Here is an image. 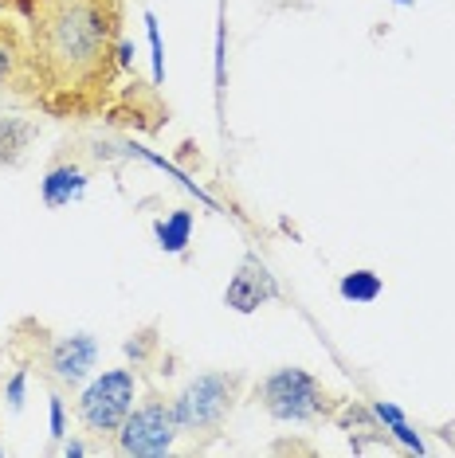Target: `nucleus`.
Here are the masks:
<instances>
[{"label":"nucleus","mask_w":455,"mask_h":458,"mask_svg":"<svg viewBox=\"0 0 455 458\" xmlns=\"http://www.w3.org/2000/svg\"><path fill=\"white\" fill-rule=\"evenodd\" d=\"M240 392H244V372H201V377H193L173 400L181 435H189V439L216 435L228 423V415L236 411Z\"/></svg>","instance_id":"1"},{"label":"nucleus","mask_w":455,"mask_h":458,"mask_svg":"<svg viewBox=\"0 0 455 458\" xmlns=\"http://www.w3.org/2000/svg\"><path fill=\"white\" fill-rule=\"evenodd\" d=\"M255 395L275 423H314L334 411V395L322 388V380L310 377L306 369H291V364L267 372Z\"/></svg>","instance_id":"2"},{"label":"nucleus","mask_w":455,"mask_h":458,"mask_svg":"<svg viewBox=\"0 0 455 458\" xmlns=\"http://www.w3.org/2000/svg\"><path fill=\"white\" fill-rule=\"evenodd\" d=\"M107 44V24H102L95 4H67L47 28V59L64 71H87Z\"/></svg>","instance_id":"3"},{"label":"nucleus","mask_w":455,"mask_h":458,"mask_svg":"<svg viewBox=\"0 0 455 458\" xmlns=\"http://www.w3.org/2000/svg\"><path fill=\"white\" fill-rule=\"evenodd\" d=\"M133 400H138V377H133V369H107L82 384L75 415L90 435H114L133 411Z\"/></svg>","instance_id":"4"},{"label":"nucleus","mask_w":455,"mask_h":458,"mask_svg":"<svg viewBox=\"0 0 455 458\" xmlns=\"http://www.w3.org/2000/svg\"><path fill=\"white\" fill-rule=\"evenodd\" d=\"M181 427L173 415V403L165 400H146L142 408H133L126 415V423L114 431V451L126 458H165L177 446Z\"/></svg>","instance_id":"5"},{"label":"nucleus","mask_w":455,"mask_h":458,"mask_svg":"<svg viewBox=\"0 0 455 458\" xmlns=\"http://www.w3.org/2000/svg\"><path fill=\"white\" fill-rule=\"evenodd\" d=\"M99 364V341L90 333H67L47 349V377L59 388H82L95 377Z\"/></svg>","instance_id":"6"},{"label":"nucleus","mask_w":455,"mask_h":458,"mask_svg":"<svg viewBox=\"0 0 455 458\" xmlns=\"http://www.w3.org/2000/svg\"><path fill=\"white\" fill-rule=\"evenodd\" d=\"M279 298V283L275 275L267 270V263L260 255H244L240 267H236L232 283L224 290V306L236 310V314H255L260 306Z\"/></svg>","instance_id":"7"},{"label":"nucleus","mask_w":455,"mask_h":458,"mask_svg":"<svg viewBox=\"0 0 455 458\" xmlns=\"http://www.w3.org/2000/svg\"><path fill=\"white\" fill-rule=\"evenodd\" d=\"M87 184H90L87 169H79L75 161H56V165H51V169L44 173V181H39V200H44L51 212H59V208L82 200Z\"/></svg>","instance_id":"8"},{"label":"nucleus","mask_w":455,"mask_h":458,"mask_svg":"<svg viewBox=\"0 0 455 458\" xmlns=\"http://www.w3.org/2000/svg\"><path fill=\"white\" fill-rule=\"evenodd\" d=\"M39 138V126L28 118H0V165H20L28 145Z\"/></svg>","instance_id":"9"},{"label":"nucleus","mask_w":455,"mask_h":458,"mask_svg":"<svg viewBox=\"0 0 455 458\" xmlns=\"http://www.w3.org/2000/svg\"><path fill=\"white\" fill-rule=\"evenodd\" d=\"M153 235H158V247L165 255H181L185 247L193 243V212L189 208H177L165 220L153 224Z\"/></svg>","instance_id":"10"},{"label":"nucleus","mask_w":455,"mask_h":458,"mask_svg":"<svg viewBox=\"0 0 455 458\" xmlns=\"http://www.w3.org/2000/svg\"><path fill=\"white\" fill-rule=\"evenodd\" d=\"M338 294L346 301H354V306H373V301L385 294V283H381L377 270L357 267V270H349V275L338 278Z\"/></svg>","instance_id":"11"},{"label":"nucleus","mask_w":455,"mask_h":458,"mask_svg":"<svg viewBox=\"0 0 455 458\" xmlns=\"http://www.w3.org/2000/svg\"><path fill=\"white\" fill-rule=\"evenodd\" d=\"M373 420L385 427V431L392 435V439H397L400 446H405V451H412V454H424V439L416 431H412V423L405 420V411L397 408V403H385V400H377L373 403Z\"/></svg>","instance_id":"12"},{"label":"nucleus","mask_w":455,"mask_h":458,"mask_svg":"<svg viewBox=\"0 0 455 458\" xmlns=\"http://www.w3.org/2000/svg\"><path fill=\"white\" fill-rule=\"evenodd\" d=\"M146 32H150V59H153V82L165 79V47H161V28L158 16L146 13Z\"/></svg>","instance_id":"13"},{"label":"nucleus","mask_w":455,"mask_h":458,"mask_svg":"<svg viewBox=\"0 0 455 458\" xmlns=\"http://www.w3.org/2000/svg\"><path fill=\"white\" fill-rule=\"evenodd\" d=\"M47 423H51V439H64L67 435V403H64V395H51V403H47Z\"/></svg>","instance_id":"14"},{"label":"nucleus","mask_w":455,"mask_h":458,"mask_svg":"<svg viewBox=\"0 0 455 458\" xmlns=\"http://www.w3.org/2000/svg\"><path fill=\"white\" fill-rule=\"evenodd\" d=\"M24 392H28V372L20 369V372H13V380L4 384V400H8V411H24Z\"/></svg>","instance_id":"15"},{"label":"nucleus","mask_w":455,"mask_h":458,"mask_svg":"<svg viewBox=\"0 0 455 458\" xmlns=\"http://www.w3.org/2000/svg\"><path fill=\"white\" fill-rule=\"evenodd\" d=\"M16 39L4 32V28H0V82H8L13 79V71H16Z\"/></svg>","instance_id":"16"},{"label":"nucleus","mask_w":455,"mask_h":458,"mask_svg":"<svg viewBox=\"0 0 455 458\" xmlns=\"http://www.w3.org/2000/svg\"><path fill=\"white\" fill-rule=\"evenodd\" d=\"M64 454H67V458H79V454H87V446H82L79 439H71V443L64 446Z\"/></svg>","instance_id":"17"},{"label":"nucleus","mask_w":455,"mask_h":458,"mask_svg":"<svg viewBox=\"0 0 455 458\" xmlns=\"http://www.w3.org/2000/svg\"><path fill=\"white\" fill-rule=\"evenodd\" d=\"M130 55H133V47L122 39V44H118V59H122V64H130Z\"/></svg>","instance_id":"18"}]
</instances>
